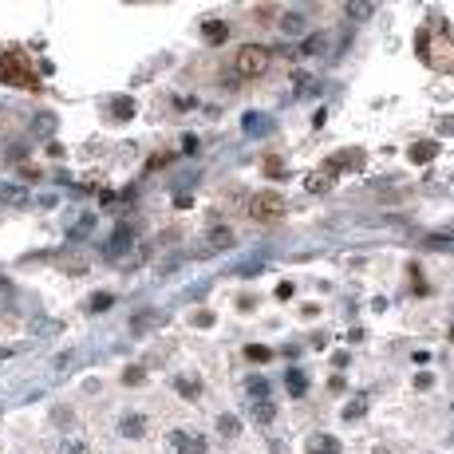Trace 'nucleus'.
<instances>
[{
    "label": "nucleus",
    "mask_w": 454,
    "mask_h": 454,
    "mask_svg": "<svg viewBox=\"0 0 454 454\" xmlns=\"http://www.w3.org/2000/svg\"><path fill=\"white\" fill-rule=\"evenodd\" d=\"M0 83L16 91H40V76L32 71V63L20 52H0Z\"/></svg>",
    "instance_id": "1"
},
{
    "label": "nucleus",
    "mask_w": 454,
    "mask_h": 454,
    "mask_svg": "<svg viewBox=\"0 0 454 454\" xmlns=\"http://www.w3.org/2000/svg\"><path fill=\"white\" fill-rule=\"evenodd\" d=\"M234 67H237V76H241V79H257V76H265V71H269V52H265V47H257V44L237 47Z\"/></svg>",
    "instance_id": "2"
},
{
    "label": "nucleus",
    "mask_w": 454,
    "mask_h": 454,
    "mask_svg": "<svg viewBox=\"0 0 454 454\" xmlns=\"http://www.w3.org/2000/svg\"><path fill=\"white\" fill-rule=\"evenodd\" d=\"M281 214H284V198L277 194V190H261V194H253L249 218H257V221H277Z\"/></svg>",
    "instance_id": "3"
},
{
    "label": "nucleus",
    "mask_w": 454,
    "mask_h": 454,
    "mask_svg": "<svg viewBox=\"0 0 454 454\" xmlns=\"http://www.w3.org/2000/svg\"><path fill=\"white\" fill-rule=\"evenodd\" d=\"M170 446H174V454H205L209 451L205 435H198V431H170Z\"/></svg>",
    "instance_id": "4"
},
{
    "label": "nucleus",
    "mask_w": 454,
    "mask_h": 454,
    "mask_svg": "<svg viewBox=\"0 0 454 454\" xmlns=\"http://www.w3.org/2000/svg\"><path fill=\"white\" fill-rule=\"evenodd\" d=\"M308 454H340L344 446H340V439L336 435H324V431H316L313 439H308V446H304Z\"/></svg>",
    "instance_id": "5"
},
{
    "label": "nucleus",
    "mask_w": 454,
    "mask_h": 454,
    "mask_svg": "<svg viewBox=\"0 0 454 454\" xmlns=\"http://www.w3.org/2000/svg\"><path fill=\"white\" fill-rule=\"evenodd\" d=\"M202 40L205 44H225V40H229V24H225V20H202Z\"/></svg>",
    "instance_id": "6"
},
{
    "label": "nucleus",
    "mask_w": 454,
    "mask_h": 454,
    "mask_svg": "<svg viewBox=\"0 0 454 454\" xmlns=\"http://www.w3.org/2000/svg\"><path fill=\"white\" fill-rule=\"evenodd\" d=\"M0 205H12V209L28 205V190L16 186V182H0Z\"/></svg>",
    "instance_id": "7"
},
{
    "label": "nucleus",
    "mask_w": 454,
    "mask_h": 454,
    "mask_svg": "<svg viewBox=\"0 0 454 454\" xmlns=\"http://www.w3.org/2000/svg\"><path fill=\"white\" fill-rule=\"evenodd\" d=\"M119 435L123 439H146V419L142 415H123L119 419Z\"/></svg>",
    "instance_id": "8"
},
{
    "label": "nucleus",
    "mask_w": 454,
    "mask_h": 454,
    "mask_svg": "<svg viewBox=\"0 0 454 454\" xmlns=\"http://www.w3.org/2000/svg\"><path fill=\"white\" fill-rule=\"evenodd\" d=\"M130 241H135V229H130V225H119V229H115V237H111V245H107V257L115 261L123 249H130Z\"/></svg>",
    "instance_id": "9"
},
{
    "label": "nucleus",
    "mask_w": 454,
    "mask_h": 454,
    "mask_svg": "<svg viewBox=\"0 0 454 454\" xmlns=\"http://www.w3.org/2000/svg\"><path fill=\"white\" fill-rule=\"evenodd\" d=\"M304 24H308V20H304V12L288 8V12H281V24H277V28H281L284 36H300V32H304Z\"/></svg>",
    "instance_id": "10"
},
{
    "label": "nucleus",
    "mask_w": 454,
    "mask_h": 454,
    "mask_svg": "<svg viewBox=\"0 0 454 454\" xmlns=\"http://www.w3.org/2000/svg\"><path fill=\"white\" fill-rule=\"evenodd\" d=\"M111 119H115V123H126V119H135V99H126V95L111 99Z\"/></svg>",
    "instance_id": "11"
},
{
    "label": "nucleus",
    "mask_w": 454,
    "mask_h": 454,
    "mask_svg": "<svg viewBox=\"0 0 454 454\" xmlns=\"http://www.w3.org/2000/svg\"><path fill=\"white\" fill-rule=\"evenodd\" d=\"M407 155H411V162H419V166H423V162H431V158L439 155V142L423 139V142H415V146H411Z\"/></svg>",
    "instance_id": "12"
},
{
    "label": "nucleus",
    "mask_w": 454,
    "mask_h": 454,
    "mask_svg": "<svg viewBox=\"0 0 454 454\" xmlns=\"http://www.w3.org/2000/svg\"><path fill=\"white\" fill-rule=\"evenodd\" d=\"M284 387H288V395H293V399H300V395L308 391V376H304V372H297V367H293V372L284 376Z\"/></svg>",
    "instance_id": "13"
},
{
    "label": "nucleus",
    "mask_w": 454,
    "mask_h": 454,
    "mask_svg": "<svg viewBox=\"0 0 454 454\" xmlns=\"http://www.w3.org/2000/svg\"><path fill=\"white\" fill-rule=\"evenodd\" d=\"M332 178H336V174H332L328 166H324V170H313L308 174V190H313V194H324V190H332Z\"/></svg>",
    "instance_id": "14"
},
{
    "label": "nucleus",
    "mask_w": 454,
    "mask_h": 454,
    "mask_svg": "<svg viewBox=\"0 0 454 454\" xmlns=\"http://www.w3.org/2000/svg\"><path fill=\"white\" fill-rule=\"evenodd\" d=\"M253 419H257V423H273V419H277V403H273V399H257V403H253Z\"/></svg>",
    "instance_id": "15"
},
{
    "label": "nucleus",
    "mask_w": 454,
    "mask_h": 454,
    "mask_svg": "<svg viewBox=\"0 0 454 454\" xmlns=\"http://www.w3.org/2000/svg\"><path fill=\"white\" fill-rule=\"evenodd\" d=\"M273 123H269L265 115H245V135H269Z\"/></svg>",
    "instance_id": "16"
},
{
    "label": "nucleus",
    "mask_w": 454,
    "mask_h": 454,
    "mask_svg": "<svg viewBox=\"0 0 454 454\" xmlns=\"http://www.w3.org/2000/svg\"><path fill=\"white\" fill-rule=\"evenodd\" d=\"M209 245H214V249H234V229H225V225H221V229H209Z\"/></svg>",
    "instance_id": "17"
},
{
    "label": "nucleus",
    "mask_w": 454,
    "mask_h": 454,
    "mask_svg": "<svg viewBox=\"0 0 454 454\" xmlns=\"http://www.w3.org/2000/svg\"><path fill=\"white\" fill-rule=\"evenodd\" d=\"M218 435H225V439H237V435H241V423H237L234 415H218Z\"/></svg>",
    "instance_id": "18"
},
{
    "label": "nucleus",
    "mask_w": 454,
    "mask_h": 454,
    "mask_svg": "<svg viewBox=\"0 0 454 454\" xmlns=\"http://www.w3.org/2000/svg\"><path fill=\"white\" fill-rule=\"evenodd\" d=\"M328 47V36H308L304 44H300V56H320Z\"/></svg>",
    "instance_id": "19"
},
{
    "label": "nucleus",
    "mask_w": 454,
    "mask_h": 454,
    "mask_svg": "<svg viewBox=\"0 0 454 454\" xmlns=\"http://www.w3.org/2000/svg\"><path fill=\"white\" fill-rule=\"evenodd\" d=\"M60 454H91V446L83 439H63L60 442Z\"/></svg>",
    "instance_id": "20"
},
{
    "label": "nucleus",
    "mask_w": 454,
    "mask_h": 454,
    "mask_svg": "<svg viewBox=\"0 0 454 454\" xmlns=\"http://www.w3.org/2000/svg\"><path fill=\"white\" fill-rule=\"evenodd\" d=\"M111 304H115V297H111V293H95V297H91V313H107Z\"/></svg>",
    "instance_id": "21"
},
{
    "label": "nucleus",
    "mask_w": 454,
    "mask_h": 454,
    "mask_svg": "<svg viewBox=\"0 0 454 454\" xmlns=\"http://www.w3.org/2000/svg\"><path fill=\"white\" fill-rule=\"evenodd\" d=\"M367 415V399H352V407H344V419H363Z\"/></svg>",
    "instance_id": "22"
},
{
    "label": "nucleus",
    "mask_w": 454,
    "mask_h": 454,
    "mask_svg": "<svg viewBox=\"0 0 454 454\" xmlns=\"http://www.w3.org/2000/svg\"><path fill=\"white\" fill-rule=\"evenodd\" d=\"M249 399H269V383H265L261 376L249 379Z\"/></svg>",
    "instance_id": "23"
},
{
    "label": "nucleus",
    "mask_w": 454,
    "mask_h": 454,
    "mask_svg": "<svg viewBox=\"0 0 454 454\" xmlns=\"http://www.w3.org/2000/svg\"><path fill=\"white\" fill-rule=\"evenodd\" d=\"M344 12H348V16H352V20H367V16L376 12V8H372V4H348Z\"/></svg>",
    "instance_id": "24"
},
{
    "label": "nucleus",
    "mask_w": 454,
    "mask_h": 454,
    "mask_svg": "<svg viewBox=\"0 0 454 454\" xmlns=\"http://www.w3.org/2000/svg\"><path fill=\"white\" fill-rule=\"evenodd\" d=\"M245 356H249V360H257V363H265L273 352H269V348H261V344H249V348H245Z\"/></svg>",
    "instance_id": "25"
},
{
    "label": "nucleus",
    "mask_w": 454,
    "mask_h": 454,
    "mask_svg": "<svg viewBox=\"0 0 454 454\" xmlns=\"http://www.w3.org/2000/svg\"><path fill=\"white\" fill-rule=\"evenodd\" d=\"M178 391L182 395H198L202 391V383H198V379H178Z\"/></svg>",
    "instance_id": "26"
},
{
    "label": "nucleus",
    "mask_w": 454,
    "mask_h": 454,
    "mask_svg": "<svg viewBox=\"0 0 454 454\" xmlns=\"http://www.w3.org/2000/svg\"><path fill=\"white\" fill-rule=\"evenodd\" d=\"M142 379H146V376H142V367H126V372H123V383H130V387L142 383Z\"/></svg>",
    "instance_id": "27"
},
{
    "label": "nucleus",
    "mask_w": 454,
    "mask_h": 454,
    "mask_svg": "<svg viewBox=\"0 0 454 454\" xmlns=\"http://www.w3.org/2000/svg\"><path fill=\"white\" fill-rule=\"evenodd\" d=\"M150 320H155V313H139L135 320H130V328H135V332H142L146 324H150Z\"/></svg>",
    "instance_id": "28"
},
{
    "label": "nucleus",
    "mask_w": 454,
    "mask_h": 454,
    "mask_svg": "<svg viewBox=\"0 0 454 454\" xmlns=\"http://www.w3.org/2000/svg\"><path fill=\"white\" fill-rule=\"evenodd\" d=\"M182 150H190V155H194V150H198V139H194V135H186V139H182Z\"/></svg>",
    "instance_id": "29"
}]
</instances>
